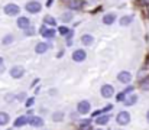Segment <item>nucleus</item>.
<instances>
[{
  "mask_svg": "<svg viewBox=\"0 0 149 130\" xmlns=\"http://www.w3.org/2000/svg\"><path fill=\"white\" fill-rule=\"evenodd\" d=\"M125 95H126V94H125L123 91H122L120 94H117V97H116V98H117V101H123V98H125Z\"/></svg>",
  "mask_w": 149,
  "mask_h": 130,
  "instance_id": "obj_31",
  "label": "nucleus"
},
{
  "mask_svg": "<svg viewBox=\"0 0 149 130\" xmlns=\"http://www.w3.org/2000/svg\"><path fill=\"white\" fill-rule=\"evenodd\" d=\"M25 98H26V92H20V94L16 97V100H17V101H23Z\"/></svg>",
  "mask_w": 149,
  "mask_h": 130,
  "instance_id": "obj_28",
  "label": "nucleus"
},
{
  "mask_svg": "<svg viewBox=\"0 0 149 130\" xmlns=\"http://www.w3.org/2000/svg\"><path fill=\"white\" fill-rule=\"evenodd\" d=\"M9 120H10L9 114L4 113V111H0V126H6L9 123Z\"/></svg>",
  "mask_w": 149,
  "mask_h": 130,
  "instance_id": "obj_19",
  "label": "nucleus"
},
{
  "mask_svg": "<svg viewBox=\"0 0 149 130\" xmlns=\"http://www.w3.org/2000/svg\"><path fill=\"white\" fill-rule=\"evenodd\" d=\"M28 123L33 127H41V126H44V119L39 117V116H32V117H29Z\"/></svg>",
  "mask_w": 149,
  "mask_h": 130,
  "instance_id": "obj_10",
  "label": "nucleus"
},
{
  "mask_svg": "<svg viewBox=\"0 0 149 130\" xmlns=\"http://www.w3.org/2000/svg\"><path fill=\"white\" fill-rule=\"evenodd\" d=\"M41 35H42L44 38H47V39H52V38L55 36V29H49V28H47V26H42V28H41Z\"/></svg>",
  "mask_w": 149,
  "mask_h": 130,
  "instance_id": "obj_11",
  "label": "nucleus"
},
{
  "mask_svg": "<svg viewBox=\"0 0 149 130\" xmlns=\"http://www.w3.org/2000/svg\"><path fill=\"white\" fill-rule=\"evenodd\" d=\"M117 80L122 83V84H129L132 81V74L129 71H122L117 74Z\"/></svg>",
  "mask_w": 149,
  "mask_h": 130,
  "instance_id": "obj_8",
  "label": "nucleus"
},
{
  "mask_svg": "<svg viewBox=\"0 0 149 130\" xmlns=\"http://www.w3.org/2000/svg\"><path fill=\"white\" fill-rule=\"evenodd\" d=\"M25 33H26V35H33V33H35V31H33V28H31V26H29V28L25 31Z\"/></svg>",
  "mask_w": 149,
  "mask_h": 130,
  "instance_id": "obj_30",
  "label": "nucleus"
},
{
  "mask_svg": "<svg viewBox=\"0 0 149 130\" xmlns=\"http://www.w3.org/2000/svg\"><path fill=\"white\" fill-rule=\"evenodd\" d=\"M83 4H84L83 0H71V1L68 3V7L72 9V10H78V9L83 7Z\"/></svg>",
  "mask_w": 149,
  "mask_h": 130,
  "instance_id": "obj_16",
  "label": "nucleus"
},
{
  "mask_svg": "<svg viewBox=\"0 0 149 130\" xmlns=\"http://www.w3.org/2000/svg\"><path fill=\"white\" fill-rule=\"evenodd\" d=\"M142 3H145V4H149V0H141Z\"/></svg>",
  "mask_w": 149,
  "mask_h": 130,
  "instance_id": "obj_34",
  "label": "nucleus"
},
{
  "mask_svg": "<svg viewBox=\"0 0 149 130\" xmlns=\"http://www.w3.org/2000/svg\"><path fill=\"white\" fill-rule=\"evenodd\" d=\"M146 120H148V123H149V110H148V113H146Z\"/></svg>",
  "mask_w": 149,
  "mask_h": 130,
  "instance_id": "obj_36",
  "label": "nucleus"
},
{
  "mask_svg": "<svg viewBox=\"0 0 149 130\" xmlns=\"http://www.w3.org/2000/svg\"><path fill=\"white\" fill-rule=\"evenodd\" d=\"M23 75H25V68L20 67V65H16V67H13V68L10 70V77L15 78V80H19V78H22Z\"/></svg>",
  "mask_w": 149,
  "mask_h": 130,
  "instance_id": "obj_6",
  "label": "nucleus"
},
{
  "mask_svg": "<svg viewBox=\"0 0 149 130\" xmlns=\"http://www.w3.org/2000/svg\"><path fill=\"white\" fill-rule=\"evenodd\" d=\"M116 20V15L114 13H107L103 16V23L104 25H113V22Z\"/></svg>",
  "mask_w": 149,
  "mask_h": 130,
  "instance_id": "obj_15",
  "label": "nucleus"
},
{
  "mask_svg": "<svg viewBox=\"0 0 149 130\" xmlns=\"http://www.w3.org/2000/svg\"><path fill=\"white\" fill-rule=\"evenodd\" d=\"M3 45H9V43H12L13 42V35H6L4 38H3Z\"/></svg>",
  "mask_w": 149,
  "mask_h": 130,
  "instance_id": "obj_24",
  "label": "nucleus"
},
{
  "mask_svg": "<svg viewBox=\"0 0 149 130\" xmlns=\"http://www.w3.org/2000/svg\"><path fill=\"white\" fill-rule=\"evenodd\" d=\"M19 12H20V7L15 3H9L4 6V13L9 16H16V15H19Z\"/></svg>",
  "mask_w": 149,
  "mask_h": 130,
  "instance_id": "obj_5",
  "label": "nucleus"
},
{
  "mask_svg": "<svg viewBox=\"0 0 149 130\" xmlns=\"http://www.w3.org/2000/svg\"><path fill=\"white\" fill-rule=\"evenodd\" d=\"M48 49H49V45L45 42H39L35 46V52H36V54H45Z\"/></svg>",
  "mask_w": 149,
  "mask_h": 130,
  "instance_id": "obj_13",
  "label": "nucleus"
},
{
  "mask_svg": "<svg viewBox=\"0 0 149 130\" xmlns=\"http://www.w3.org/2000/svg\"><path fill=\"white\" fill-rule=\"evenodd\" d=\"M77 111L80 114H88L91 111V103L87 101V100H83L77 104Z\"/></svg>",
  "mask_w": 149,
  "mask_h": 130,
  "instance_id": "obj_2",
  "label": "nucleus"
},
{
  "mask_svg": "<svg viewBox=\"0 0 149 130\" xmlns=\"http://www.w3.org/2000/svg\"><path fill=\"white\" fill-rule=\"evenodd\" d=\"M17 26H19L20 29L26 31V29L31 26V20H29L28 17H25V16H20V17L17 19Z\"/></svg>",
  "mask_w": 149,
  "mask_h": 130,
  "instance_id": "obj_12",
  "label": "nucleus"
},
{
  "mask_svg": "<svg viewBox=\"0 0 149 130\" xmlns=\"http://www.w3.org/2000/svg\"><path fill=\"white\" fill-rule=\"evenodd\" d=\"M132 20H133V16H123L120 19V25L122 26H127V25L132 23Z\"/></svg>",
  "mask_w": 149,
  "mask_h": 130,
  "instance_id": "obj_20",
  "label": "nucleus"
},
{
  "mask_svg": "<svg viewBox=\"0 0 149 130\" xmlns=\"http://www.w3.org/2000/svg\"><path fill=\"white\" fill-rule=\"evenodd\" d=\"M16 97H13V94H7V97H6V101H13Z\"/></svg>",
  "mask_w": 149,
  "mask_h": 130,
  "instance_id": "obj_32",
  "label": "nucleus"
},
{
  "mask_svg": "<svg viewBox=\"0 0 149 130\" xmlns=\"http://www.w3.org/2000/svg\"><path fill=\"white\" fill-rule=\"evenodd\" d=\"M58 32H59L61 35H64V36H67V35H68V32H70V29H68L67 26H61V28L58 29Z\"/></svg>",
  "mask_w": 149,
  "mask_h": 130,
  "instance_id": "obj_26",
  "label": "nucleus"
},
{
  "mask_svg": "<svg viewBox=\"0 0 149 130\" xmlns=\"http://www.w3.org/2000/svg\"><path fill=\"white\" fill-rule=\"evenodd\" d=\"M44 23L51 25V26H56V20H55L52 16H45V17H44Z\"/></svg>",
  "mask_w": 149,
  "mask_h": 130,
  "instance_id": "obj_22",
  "label": "nucleus"
},
{
  "mask_svg": "<svg viewBox=\"0 0 149 130\" xmlns=\"http://www.w3.org/2000/svg\"><path fill=\"white\" fill-rule=\"evenodd\" d=\"M110 122V116L109 114H101L99 116L97 119H96V123L99 124V126H104V124H107Z\"/></svg>",
  "mask_w": 149,
  "mask_h": 130,
  "instance_id": "obj_17",
  "label": "nucleus"
},
{
  "mask_svg": "<svg viewBox=\"0 0 149 130\" xmlns=\"http://www.w3.org/2000/svg\"><path fill=\"white\" fill-rule=\"evenodd\" d=\"M116 123L119 124V126H126V124H129L130 123V114L127 113V111H120L117 116H116Z\"/></svg>",
  "mask_w": 149,
  "mask_h": 130,
  "instance_id": "obj_1",
  "label": "nucleus"
},
{
  "mask_svg": "<svg viewBox=\"0 0 149 130\" xmlns=\"http://www.w3.org/2000/svg\"><path fill=\"white\" fill-rule=\"evenodd\" d=\"M111 108H113V106H111V104H107V106H106V107H104V108L101 110V114H104V113H107V111H110Z\"/></svg>",
  "mask_w": 149,
  "mask_h": 130,
  "instance_id": "obj_29",
  "label": "nucleus"
},
{
  "mask_svg": "<svg viewBox=\"0 0 149 130\" xmlns=\"http://www.w3.org/2000/svg\"><path fill=\"white\" fill-rule=\"evenodd\" d=\"M33 103H35V98H33V97L28 98V100H26V107H32V106H33Z\"/></svg>",
  "mask_w": 149,
  "mask_h": 130,
  "instance_id": "obj_27",
  "label": "nucleus"
},
{
  "mask_svg": "<svg viewBox=\"0 0 149 130\" xmlns=\"http://www.w3.org/2000/svg\"><path fill=\"white\" fill-rule=\"evenodd\" d=\"M28 122H29V117H26V116H20V117H17L16 120H15V127H22V126H25V124H28Z\"/></svg>",
  "mask_w": 149,
  "mask_h": 130,
  "instance_id": "obj_14",
  "label": "nucleus"
},
{
  "mask_svg": "<svg viewBox=\"0 0 149 130\" xmlns=\"http://www.w3.org/2000/svg\"><path fill=\"white\" fill-rule=\"evenodd\" d=\"M72 20V13L71 12H67L62 15V22H71Z\"/></svg>",
  "mask_w": 149,
  "mask_h": 130,
  "instance_id": "obj_23",
  "label": "nucleus"
},
{
  "mask_svg": "<svg viewBox=\"0 0 149 130\" xmlns=\"http://www.w3.org/2000/svg\"><path fill=\"white\" fill-rule=\"evenodd\" d=\"M62 119H64V113L62 111H55L52 114V120L54 122H62Z\"/></svg>",
  "mask_w": 149,
  "mask_h": 130,
  "instance_id": "obj_21",
  "label": "nucleus"
},
{
  "mask_svg": "<svg viewBox=\"0 0 149 130\" xmlns=\"http://www.w3.org/2000/svg\"><path fill=\"white\" fill-rule=\"evenodd\" d=\"M136 103H138V95L136 94H126L125 98H123V104L126 107H130V106H133Z\"/></svg>",
  "mask_w": 149,
  "mask_h": 130,
  "instance_id": "obj_9",
  "label": "nucleus"
},
{
  "mask_svg": "<svg viewBox=\"0 0 149 130\" xmlns=\"http://www.w3.org/2000/svg\"><path fill=\"white\" fill-rule=\"evenodd\" d=\"M1 65H4V62H3V58L0 56V67H1Z\"/></svg>",
  "mask_w": 149,
  "mask_h": 130,
  "instance_id": "obj_33",
  "label": "nucleus"
},
{
  "mask_svg": "<svg viewBox=\"0 0 149 130\" xmlns=\"http://www.w3.org/2000/svg\"><path fill=\"white\" fill-rule=\"evenodd\" d=\"M148 16H149V7H148Z\"/></svg>",
  "mask_w": 149,
  "mask_h": 130,
  "instance_id": "obj_37",
  "label": "nucleus"
},
{
  "mask_svg": "<svg viewBox=\"0 0 149 130\" xmlns=\"http://www.w3.org/2000/svg\"><path fill=\"white\" fill-rule=\"evenodd\" d=\"M100 94L104 98H111L114 95V88H113V86H110V84H104V86H101V88H100Z\"/></svg>",
  "mask_w": 149,
  "mask_h": 130,
  "instance_id": "obj_4",
  "label": "nucleus"
},
{
  "mask_svg": "<svg viewBox=\"0 0 149 130\" xmlns=\"http://www.w3.org/2000/svg\"><path fill=\"white\" fill-rule=\"evenodd\" d=\"M97 130H100V129H97Z\"/></svg>",
  "mask_w": 149,
  "mask_h": 130,
  "instance_id": "obj_38",
  "label": "nucleus"
},
{
  "mask_svg": "<svg viewBox=\"0 0 149 130\" xmlns=\"http://www.w3.org/2000/svg\"><path fill=\"white\" fill-rule=\"evenodd\" d=\"M86 58H87V54L84 49H75L72 52V61H75V62H83V61H86Z\"/></svg>",
  "mask_w": 149,
  "mask_h": 130,
  "instance_id": "obj_7",
  "label": "nucleus"
},
{
  "mask_svg": "<svg viewBox=\"0 0 149 130\" xmlns=\"http://www.w3.org/2000/svg\"><path fill=\"white\" fill-rule=\"evenodd\" d=\"M29 13H32V15H35V13H39L41 12V9H42V4L39 3V1H29V3H26V7H25Z\"/></svg>",
  "mask_w": 149,
  "mask_h": 130,
  "instance_id": "obj_3",
  "label": "nucleus"
},
{
  "mask_svg": "<svg viewBox=\"0 0 149 130\" xmlns=\"http://www.w3.org/2000/svg\"><path fill=\"white\" fill-rule=\"evenodd\" d=\"M141 88H142L143 91H146V90H149V77L146 78V80H143V81L141 83Z\"/></svg>",
  "mask_w": 149,
  "mask_h": 130,
  "instance_id": "obj_25",
  "label": "nucleus"
},
{
  "mask_svg": "<svg viewBox=\"0 0 149 130\" xmlns=\"http://www.w3.org/2000/svg\"><path fill=\"white\" fill-rule=\"evenodd\" d=\"M93 42H94V38H93L91 35L86 33V35H83V36H81V43H84V45L90 46V45H93Z\"/></svg>",
  "mask_w": 149,
  "mask_h": 130,
  "instance_id": "obj_18",
  "label": "nucleus"
},
{
  "mask_svg": "<svg viewBox=\"0 0 149 130\" xmlns=\"http://www.w3.org/2000/svg\"><path fill=\"white\" fill-rule=\"evenodd\" d=\"M52 4V0H48V3H47V6H51Z\"/></svg>",
  "mask_w": 149,
  "mask_h": 130,
  "instance_id": "obj_35",
  "label": "nucleus"
}]
</instances>
